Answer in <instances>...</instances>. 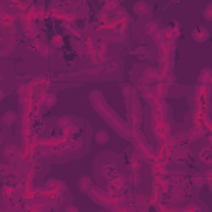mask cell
<instances>
[{
    "label": "cell",
    "instance_id": "6da1fadb",
    "mask_svg": "<svg viewBox=\"0 0 212 212\" xmlns=\"http://www.w3.org/2000/svg\"><path fill=\"white\" fill-rule=\"evenodd\" d=\"M96 141L98 143H106V141H108V134H106V133H98V136H96Z\"/></svg>",
    "mask_w": 212,
    "mask_h": 212
}]
</instances>
